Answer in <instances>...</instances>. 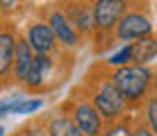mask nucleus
Returning <instances> with one entry per match:
<instances>
[{
  "label": "nucleus",
  "mask_w": 157,
  "mask_h": 136,
  "mask_svg": "<svg viewBox=\"0 0 157 136\" xmlns=\"http://www.w3.org/2000/svg\"><path fill=\"white\" fill-rule=\"evenodd\" d=\"M86 95L91 97V102L96 105V109L102 113V118L107 120V125L118 123L128 111V102L125 97L121 95V91L116 89V84L112 82V75L107 70L102 77H89L84 86Z\"/></svg>",
  "instance_id": "obj_2"
},
{
  "label": "nucleus",
  "mask_w": 157,
  "mask_h": 136,
  "mask_svg": "<svg viewBox=\"0 0 157 136\" xmlns=\"http://www.w3.org/2000/svg\"><path fill=\"white\" fill-rule=\"evenodd\" d=\"M16 46H18V36L14 34L9 25H5L0 32V75H2V79H9V75H12Z\"/></svg>",
  "instance_id": "obj_10"
},
{
  "label": "nucleus",
  "mask_w": 157,
  "mask_h": 136,
  "mask_svg": "<svg viewBox=\"0 0 157 136\" xmlns=\"http://www.w3.org/2000/svg\"><path fill=\"white\" fill-rule=\"evenodd\" d=\"M144 118H146V125H148L157 136V93H153L144 102Z\"/></svg>",
  "instance_id": "obj_16"
},
{
  "label": "nucleus",
  "mask_w": 157,
  "mask_h": 136,
  "mask_svg": "<svg viewBox=\"0 0 157 136\" xmlns=\"http://www.w3.org/2000/svg\"><path fill=\"white\" fill-rule=\"evenodd\" d=\"M153 34V23L141 9H130V12L118 20L116 30H114V39L125 41V43H134L139 39Z\"/></svg>",
  "instance_id": "obj_5"
},
{
  "label": "nucleus",
  "mask_w": 157,
  "mask_h": 136,
  "mask_svg": "<svg viewBox=\"0 0 157 136\" xmlns=\"http://www.w3.org/2000/svg\"><path fill=\"white\" fill-rule=\"evenodd\" d=\"M36 52L32 50V46L28 43V39H18V46H16V57H14V68H12V77L21 84H25L30 75V68L34 64Z\"/></svg>",
  "instance_id": "obj_12"
},
{
  "label": "nucleus",
  "mask_w": 157,
  "mask_h": 136,
  "mask_svg": "<svg viewBox=\"0 0 157 136\" xmlns=\"http://www.w3.org/2000/svg\"><path fill=\"white\" fill-rule=\"evenodd\" d=\"M62 9L71 18L75 30L82 36H89L96 32V18H94V7L91 0H62Z\"/></svg>",
  "instance_id": "obj_7"
},
{
  "label": "nucleus",
  "mask_w": 157,
  "mask_h": 136,
  "mask_svg": "<svg viewBox=\"0 0 157 136\" xmlns=\"http://www.w3.org/2000/svg\"><path fill=\"white\" fill-rule=\"evenodd\" d=\"M64 107H66V111L73 116V120L78 123V127L82 129L86 136H100L107 129L105 127L107 120L102 118V113L98 109H96V105L91 102V97L86 95V91H84V95L82 93L71 95V100H68Z\"/></svg>",
  "instance_id": "obj_3"
},
{
  "label": "nucleus",
  "mask_w": 157,
  "mask_h": 136,
  "mask_svg": "<svg viewBox=\"0 0 157 136\" xmlns=\"http://www.w3.org/2000/svg\"><path fill=\"white\" fill-rule=\"evenodd\" d=\"M18 136H48V127H46V123L30 120L25 127H21Z\"/></svg>",
  "instance_id": "obj_18"
},
{
  "label": "nucleus",
  "mask_w": 157,
  "mask_h": 136,
  "mask_svg": "<svg viewBox=\"0 0 157 136\" xmlns=\"http://www.w3.org/2000/svg\"><path fill=\"white\" fill-rule=\"evenodd\" d=\"M96 34H112L118 20L130 12V0H91Z\"/></svg>",
  "instance_id": "obj_4"
},
{
  "label": "nucleus",
  "mask_w": 157,
  "mask_h": 136,
  "mask_svg": "<svg viewBox=\"0 0 157 136\" xmlns=\"http://www.w3.org/2000/svg\"><path fill=\"white\" fill-rule=\"evenodd\" d=\"M46 127H48V136H86L82 129L78 127V123L73 120V116L66 111V107L59 113L48 116Z\"/></svg>",
  "instance_id": "obj_11"
},
{
  "label": "nucleus",
  "mask_w": 157,
  "mask_h": 136,
  "mask_svg": "<svg viewBox=\"0 0 157 136\" xmlns=\"http://www.w3.org/2000/svg\"><path fill=\"white\" fill-rule=\"evenodd\" d=\"M105 64H107V68H121V66L132 64V43H128V46H123L121 50H116L114 54H109Z\"/></svg>",
  "instance_id": "obj_15"
},
{
  "label": "nucleus",
  "mask_w": 157,
  "mask_h": 136,
  "mask_svg": "<svg viewBox=\"0 0 157 136\" xmlns=\"http://www.w3.org/2000/svg\"><path fill=\"white\" fill-rule=\"evenodd\" d=\"M153 59H157V36L155 34L132 43V64L148 66Z\"/></svg>",
  "instance_id": "obj_13"
},
{
  "label": "nucleus",
  "mask_w": 157,
  "mask_h": 136,
  "mask_svg": "<svg viewBox=\"0 0 157 136\" xmlns=\"http://www.w3.org/2000/svg\"><path fill=\"white\" fill-rule=\"evenodd\" d=\"M25 39L32 46V50L36 54H55L57 52V36L52 32V27L46 23V20H34V23L28 25L25 30Z\"/></svg>",
  "instance_id": "obj_8"
},
{
  "label": "nucleus",
  "mask_w": 157,
  "mask_h": 136,
  "mask_svg": "<svg viewBox=\"0 0 157 136\" xmlns=\"http://www.w3.org/2000/svg\"><path fill=\"white\" fill-rule=\"evenodd\" d=\"M55 57L52 54H36L34 64L30 68V75L25 79V89L30 91H39L46 86V82H55L52 79V73H55Z\"/></svg>",
  "instance_id": "obj_9"
},
{
  "label": "nucleus",
  "mask_w": 157,
  "mask_h": 136,
  "mask_svg": "<svg viewBox=\"0 0 157 136\" xmlns=\"http://www.w3.org/2000/svg\"><path fill=\"white\" fill-rule=\"evenodd\" d=\"M43 107L41 97H25V100H5L2 107H0V116H7L9 111L16 113V116H30V113L39 111Z\"/></svg>",
  "instance_id": "obj_14"
},
{
  "label": "nucleus",
  "mask_w": 157,
  "mask_h": 136,
  "mask_svg": "<svg viewBox=\"0 0 157 136\" xmlns=\"http://www.w3.org/2000/svg\"><path fill=\"white\" fill-rule=\"evenodd\" d=\"M155 91H157V70H155Z\"/></svg>",
  "instance_id": "obj_21"
},
{
  "label": "nucleus",
  "mask_w": 157,
  "mask_h": 136,
  "mask_svg": "<svg viewBox=\"0 0 157 136\" xmlns=\"http://www.w3.org/2000/svg\"><path fill=\"white\" fill-rule=\"evenodd\" d=\"M16 136H18V134H16Z\"/></svg>",
  "instance_id": "obj_22"
},
{
  "label": "nucleus",
  "mask_w": 157,
  "mask_h": 136,
  "mask_svg": "<svg viewBox=\"0 0 157 136\" xmlns=\"http://www.w3.org/2000/svg\"><path fill=\"white\" fill-rule=\"evenodd\" d=\"M46 23L52 27V32H55V36H57V41H59L62 48L73 50V48L80 46L82 34L75 30V25L71 23V18L66 16V12L62 9V5H59V7H50L46 12Z\"/></svg>",
  "instance_id": "obj_6"
},
{
  "label": "nucleus",
  "mask_w": 157,
  "mask_h": 136,
  "mask_svg": "<svg viewBox=\"0 0 157 136\" xmlns=\"http://www.w3.org/2000/svg\"><path fill=\"white\" fill-rule=\"evenodd\" d=\"M18 5H21V0H0V7H2L5 16H9L14 9H18Z\"/></svg>",
  "instance_id": "obj_19"
},
{
  "label": "nucleus",
  "mask_w": 157,
  "mask_h": 136,
  "mask_svg": "<svg viewBox=\"0 0 157 136\" xmlns=\"http://www.w3.org/2000/svg\"><path fill=\"white\" fill-rule=\"evenodd\" d=\"M100 136H134V127L128 120H118L114 125H109Z\"/></svg>",
  "instance_id": "obj_17"
},
{
  "label": "nucleus",
  "mask_w": 157,
  "mask_h": 136,
  "mask_svg": "<svg viewBox=\"0 0 157 136\" xmlns=\"http://www.w3.org/2000/svg\"><path fill=\"white\" fill-rule=\"evenodd\" d=\"M134 136H155V132L150 127H146V123H139L134 127Z\"/></svg>",
  "instance_id": "obj_20"
},
{
  "label": "nucleus",
  "mask_w": 157,
  "mask_h": 136,
  "mask_svg": "<svg viewBox=\"0 0 157 136\" xmlns=\"http://www.w3.org/2000/svg\"><path fill=\"white\" fill-rule=\"evenodd\" d=\"M112 82L116 84V89L121 91V95L125 97L128 107L134 109L144 105L148 100L150 89L155 86V73L150 66H141V64H128L121 68H112Z\"/></svg>",
  "instance_id": "obj_1"
}]
</instances>
